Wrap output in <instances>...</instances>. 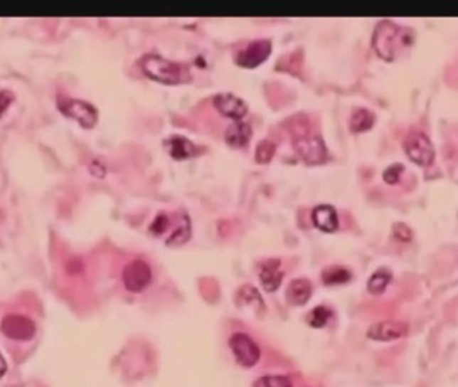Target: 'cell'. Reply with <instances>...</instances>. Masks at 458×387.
<instances>
[{
    "instance_id": "6da1fadb",
    "label": "cell",
    "mask_w": 458,
    "mask_h": 387,
    "mask_svg": "<svg viewBox=\"0 0 458 387\" xmlns=\"http://www.w3.org/2000/svg\"><path fill=\"white\" fill-rule=\"evenodd\" d=\"M415 33L410 27L399 26L391 21H380L375 26L373 48L382 60L393 62L411 48Z\"/></svg>"
},
{
    "instance_id": "7a4b0ae2",
    "label": "cell",
    "mask_w": 458,
    "mask_h": 387,
    "mask_svg": "<svg viewBox=\"0 0 458 387\" xmlns=\"http://www.w3.org/2000/svg\"><path fill=\"white\" fill-rule=\"evenodd\" d=\"M140 68L145 75L160 84L179 85L191 81V73L186 65L166 60L159 54H145L140 60Z\"/></svg>"
},
{
    "instance_id": "3957f363",
    "label": "cell",
    "mask_w": 458,
    "mask_h": 387,
    "mask_svg": "<svg viewBox=\"0 0 458 387\" xmlns=\"http://www.w3.org/2000/svg\"><path fill=\"white\" fill-rule=\"evenodd\" d=\"M293 148L296 154L308 164H319L326 159V148L320 136L309 131L293 136Z\"/></svg>"
},
{
    "instance_id": "277c9868",
    "label": "cell",
    "mask_w": 458,
    "mask_h": 387,
    "mask_svg": "<svg viewBox=\"0 0 458 387\" xmlns=\"http://www.w3.org/2000/svg\"><path fill=\"white\" fill-rule=\"evenodd\" d=\"M405 151L412 161L420 166H430L435 157V147L430 139L420 131H411L408 133L403 142Z\"/></svg>"
},
{
    "instance_id": "5b68a950",
    "label": "cell",
    "mask_w": 458,
    "mask_h": 387,
    "mask_svg": "<svg viewBox=\"0 0 458 387\" xmlns=\"http://www.w3.org/2000/svg\"><path fill=\"white\" fill-rule=\"evenodd\" d=\"M229 346L237 363L245 369H252L261 358V350L258 344L246 334H234L230 338Z\"/></svg>"
},
{
    "instance_id": "8992f818",
    "label": "cell",
    "mask_w": 458,
    "mask_h": 387,
    "mask_svg": "<svg viewBox=\"0 0 458 387\" xmlns=\"http://www.w3.org/2000/svg\"><path fill=\"white\" fill-rule=\"evenodd\" d=\"M0 331L6 338L15 341H30L36 336V327L23 314H7L0 323Z\"/></svg>"
},
{
    "instance_id": "52a82bcc",
    "label": "cell",
    "mask_w": 458,
    "mask_h": 387,
    "mask_svg": "<svg viewBox=\"0 0 458 387\" xmlns=\"http://www.w3.org/2000/svg\"><path fill=\"white\" fill-rule=\"evenodd\" d=\"M58 107L63 112V115L78 121L86 129L93 128L98 120L97 109L92 104L82 101V100L60 98Z\"/></svg>"
},
{
    "instance_id": "ba28073f",
    "label": "cell",
    "mask_w": 458,
    "mask_h": 387,
    "mask_svg": "<svg viewBox=\"0 0 458 387\" xmlns=\"http://www.w3.org/2000/svg\"><path fill=\"white\" fill-rule=\"evenodd\" d=\"M151 281L152 270L143 260H134L125 266L122 272V282L125 288L133 293L143 292L151 284Z\"/></svg>"
},
{
    "instance_id": "9c48e42d",
    "label": "cell",
    "mask_w": 458,
    "mask_h": 387,
    "mask_svg": "<svg viewBox=\"0 0 458 387\" xmlns=\"http://www.w3.org/2000/svg\"><path fill=\"white\" fill-rule=\"evenodd\" d=\"M409 334V324L400 320H387L375 323L368 328L367 338L374 341H394Z\"/></svg>"
},
{
    "instance_id": "30bf717a",
    "label": "cell",
    "mask_w": 458,
    "mask_h": 387,
    "mask_svg": "<svg viewBox=\"0 0 458 387\" xmlns=\"http://www.w3.org/2000/svg\"><path fill=\"white\" fill-rule=\"evenodd\" d=\"M272 53V43L267 39H257L250 42L238 53L237 63L243 68H257L265 62Z\"/></svg>"
},
{
    "instance_id": "8fae6325",
    "label": "cell",
    "mask_w": 458,
    "mask_h": 387,
    "mask_svg": "<svg viewBox=\"0 0 458 387\" xmlns=\"http://www.w3.org/2000/svg\"><path fill=\"white\" fill-rule=\"evenodd\" d=\"M213 102L219 113L235 121L241 120L242 117L247 113L246 102L240 97L234 96L231 93L217 95L214 97Z\"/></svg>"
},
{
    "instance_id": "7c38bea8",
    "label": "cell",
    "mask_w": 458,
    "mask_h": 387,
    "mask_svg": "<svg viewBox=\"0 0 458 387\" xmlns=\"http://www.w3.org/2000/svg\"><path fill=\"white\" fill-rule=\"evenodd\" d=\"M284 278V272L281 270V261L278 258L266 260L260 267V281L266 292H275L279 288Z\"/></svg>"
},
{
    "instance_id": "4fadbf2b",
    "label": "cell",
    "mask_w": 458,
    "mask_h": 387,
    "mask_svg": "<svg viewBox=\"0 0 458 387\" xmlns=\"http://www.w3.org/2000/svg\"><path fill=\"white\" fill-rule=\"evenodd\" d=\"M312 222L317 229L326 233H334L339 228L338 211L334 206H316L312 211Z\"/></svg>"
},
{
    "instance_id": "5bb4252c",
    "label": "cell",
    "mask_w": 458,
    "mask_h": 387,
    "mask_svg": "<svg viewBox=\"0 0 458 387\" xmlns=\"http://www.w3.org/2000/svg\"><path fill=\"white\" fill-rule=\"evenodd\" d=\"M252 127L245 121L237 120L228 127L225 132L226 143L233 148H245L252 139Z\"/></svg>"
},
{
    "instance_id": "9a60e30c",
    "label": "cell",
    "mask_w": 458,
    "mask_h": 387,
    "mask_svg": "<svg viewBox=\"0 0 458 387\" xmlns=\"http://www.w3.org/2000/svg\"><path fill=\"white\" fill-rule=\"evenodd\" d=\"M312 296V284L307 278L293 280L287 290V300L290 305L302 307Z\"/></svg>"
},
{
    "instance_id": "2e32d148",
    "label": "cell",
    "mask_w": 458,
    "mask_h": 387,
    "mask_svg": "<svg viewBox=\"0 0 458 387\" xmlns=\"http://www.w3.org/2000/svg\"><path fill=\"white\" fill-rule=\"evenodd\" d=\"M169 155L176 160H184L198 155V147L183 136H171L166 140Z\"/></svg>"
},
{
    "instance_id": "e0dca14e",
    "label": "cell",
    "mask_w": 458,
    "mask_h": 387,
    "mask_svg": "<svg viewBox=\"0 0 458 387\" xmlns=\"http://www.w3.org/2000/svg\"><path fill=\"white\" fill-rule=\"evenodd\" d=\"M191 237V221L186 213H178L176 216V228L171 233L166 243L169 246H181L190 240Z\"/></svg>"
},
{
    "instance_id": "ac0fdd59",
    "label": "cell",
    "mask_w": 458,
    "mask_h": 387,
    "mask_svg": "<svg viewBox=\"0 0 458 387\" xmlns=\"http://www.w3.org/2000/svg\"><path fill=\"white\" fill-rule=\"evenodd\" d=\"M375 124V115L366 108L356 109L351 116L350 128L353 133L370 131Z\"/></svg>"
},
{
    "instance_id": "d6986e66",
    "label": "cell",
    "mask_w": 458,
    "mask_h": 387,
    "mask_svg": "<svg viewBox=\"0 0 458 387\" xmlns=\"http://www.w3.org/2000/svg\"><path fill=\"white\" fill-rule=\"evenodd\" d=\"M351 277H352V275H351L350 270L347 267L340 265L328 266L321 273L323 282L326 285L346 284L350 281Z\"/></svg>"
},
{
    "instance_id": "ffe728a7",
    "label": "cell",
    "mask_w": 458,
    "mask_h": 387,
    "mask_svg": "<svg viewBox=\"0 0 458 387\" xmlns=\"http://www.w3.org/2000/svg\"><path fill=\"white\" fill-rule=\"evenodd\" d=\"M237 305L238 307H246V305H253L254 308L264 309V302L262 297L258 293V290L253 288L252 285H243L237 293Z\"/></svg>"
},
{
    "instance_id": "44dd1931",
    "label": "cell",
    "mask_w": 458,
    "mask_h": 387,
    "mask_svg": "<svg viewBox=\"0 0 458 387\" xmlns=\"http://www.w3.org/2000/svg\"><path fill=\"white\" fill-rule=\"evenodd\" d=\"M390 281H391V272L386 267H380L368 280L367 290L373 295H380L387 290Z\"/></svg>"
},
{
    "instance_id": "7402d4cb",
    "label": "cell",
    "mask_w": 458,
    "mask_h": 387,
    "mask_svg": "<svg viewBox=\"0 0 458 387\" xmlns=\"http://www.w3.org/2000/svg\"><path fill=\"white\" fill-rule=\"evenodd\" d=\"M331 316L332 312L329 308H326V305H319V307H314L308 314V323L314 328H323L329 322Z\"/></svg>"
},
{
    "instance_id": "603a6c76",
    "label": "cell",
    "mask_w": 458,
    "mask_h": 387,
    "mask_svg": "<svg viewBox=\"0 0 458 387\" xmlns=\"http://www.w3.org/2000/svg\"><path fill=\"white\" fill-rule=\"evenodd\" d=\"M275 154H276V144L270 140H262L255 148V160L260 164H265L273 159Z\"/></svg>"
},
{
    "instance_id": "cb8c5ba5",
    "label": "cell",
    "mask_w": 458,
    "mask_h": 387,
    "mask_svg": "<svg viewBox=\"0 0 458 387\" xmlns=\"http://www.w3.org/2000/svg\"><path fill=\"white\" fill-rule=\"evenodd\" d=\"M253 387H292V382L284 375H265L257 379Z\"/></svg>"
},
{
    "instance_id": "d4e9b609",
    "label": "cell",
    "mask_w": 458,
    "mask_h": 387,
    "mask_svg": "<svg viewBox=\"0 0 458 387\" xmlns=\"http://www.w3.org/2000/svg\"><path fill=\"white\" fill-rule=\"evenodd\" d=\"M169 225H171V219H169V216L166 213H160L155 221L151 223V233L155 234V235H163L167 230H169Z\"/></svg>"
},
{
    "instance_id": "484cf974",
    "label": "cell",
    "mask_w": 458,
    "mask_h": 387,
    "mask_svg": "<svg viewBox=\"0 0 458 387\" xmlns=\"http://www.w3.org/2000/svg\"><path fill=\"white\" fill-rule=\"evenodd\" d=\"M403 171H405V167L400 163L391 164L383 172V181H386L387 184H395L400 179V175Z\"/></svg>"
},
{
    "instance_id": "4316f807",
    "label": "cell",
    "mask_w": 458,
    "mask_h": 387,
    "mask_svg": "<svg viewBox=\"0 0 458 387\" xmlns=\"http://www.w3.org/2000/svg\"><path fill=\"white\" fill-rule=\"evenodd\" d=\"M393 231H394V235L398 238L399 241H410L411 237H412L410 228L408 225H405V223H395Z\"/></svg>"
},
{
    "instance_id": "83f0119b",
    "label": "cell",
    "mask_w": 458,
    "mask_h": 387,
    "mask_svg": "<svg viewBox=\"0 0 458 387\" xmlns=\"http://www.w3.org/2000/svg\"><path fill=\"white\" fill-rule=\"evenodd\" d=\"M12 101H14V95L11 92H9V90L0 92V116L11 105Z\"/></svg>"
},
{
    "instance_id": "f1b7e54d",
    "label": "cell",
    "mask_w": 458,
    "mask_h": 387,
    "mask_svg": "<svg viewBox=\"0 0 458 387\" xmlns=\"http://www.w3.org/2000/svg\"><path fill=\"white\" fill-rule=\"evenodd\" d=\"M6 371H7V363H6L4 358H3V356H1V354H0V379L4 376Z\"/></svg>"
}]
</instances>
